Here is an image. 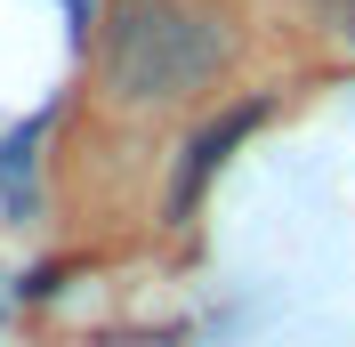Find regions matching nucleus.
Wrapping results in <instances>:
<instances>
[{
  "label": "nucleus",
  "instance_id": "f257e3e1",
  "mask_svg": "<svg viewBox=\"0 0 355 347\" xmlns=\"http://www.w3.org/2000/svg\"><path fill=\"white\" fill-rule=\"evenodd\" d=\"M234 17L218 0H113L105 89L121 105H186L226 73Z\"/></svg>",
  "mask_w": 355,
  "mask_h": 347
},
{
  "label": "nucleus",
  "instance_id": "f03ea898",
  "mask_svg": "<svg viewBox=\"0 0 355 347\" xmlns=\"http://www.w3.org/2000/svg\"><path fill=\"white\" fill-rule=\"evenodd\" d=\"M259 113H266V105H234L226 121H210V130H202L194 146H186V170H178V186H170V210H178V218H186V210L202 202V186H210V170H218L226 153H234V146H243L250 130H259Z\"/></svg>",
  "mask_w": 355,
  "mask_h": 347
},
{
  "label": "nucleus",
  "instance_id": "7ed1b4c3",
  "mask_svg": "<svg viewBox=\"0 0 355 347\" xmlns=\"http://www.w3.org/2000/svg\"><path fill=\"white\" fill-rule=\"evenodd\" d=\"M307 8H331V17H347V8H355V0H307Z\"/></svg>",
  "mask_w": 355,
  "mask_h": 347
}]
</instances>
